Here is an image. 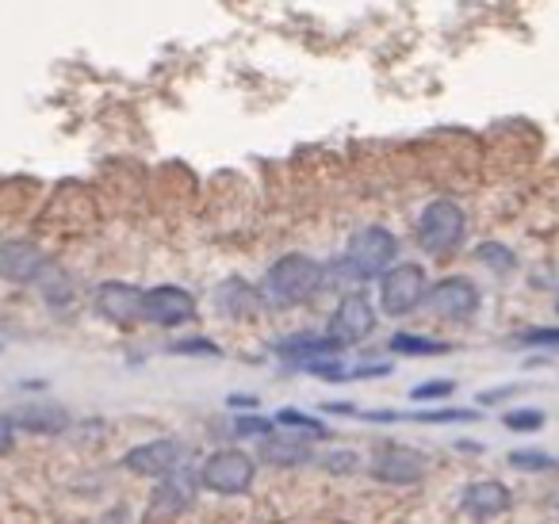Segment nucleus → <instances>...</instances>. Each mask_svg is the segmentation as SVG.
I'll return each instance as SVG.
<instances>
[{"mask_svg":"<svg viewBox=\"0 0 559 524\" xmlns=\"http://www.w3.org/2000/svg\"><path fill=\"white\" fill-rule=\"evenodd\" d=\"M322 287V264L307 253H288L280 257V261L269 264L261 279V302L272 310H292L299 302H307L314 291Z\"/></svg>","mask_w":559,"mask_h":524,"instance_id":"obj_1","label":"nucleus"},{"mask_svg":"<svg viewBox=\"0 0 559 524\" xmlns=\"http://www.w3.org/2000/svg\"><path fill=\"white\" fill-rule=\"evenodd\" d=\"M464 234H467V215H464V207L452 203V200L426 203L421 215H418V223H414V238H418V246L433 257L456 253L460 241H464Z\"/></svg>","mask_w":559,"mask_h":524,"instance_id":"obj_2","label":"nucleus"},{"mask_svg":"<svg viewBox=\"0 0 559 524\" xmlns=\"http://www.w3.org/2000/svg\"><path fill=\"white\" fill-rule=\"evenodd\" d=\"M399 257V241L388 226H365L349 238L345 246V269L353 272L357 279H372L383 276L388 269H395Z\"/></svg>","mask_w":559,"mask_h":524,"instance_id":"obj_3","label":"nucleus"},{"mask_svg":"<svg viewBox=\"0 0 559 524\" xmlns=\"http://www.w3.org/2000/svg\"><path fill=\"white\" fill-rule=\"evenodd\" d=\"M429 276L421 264H395L380 276V307L391 318H406L426 302Z\"/></svg>","mask_w":559,"mask_h":524,"instance_id":"obj_4","label":"nucleus"},{"mask_svg":"<svg viewBox=\"0 0 559 524\" xmlns=\"http://www.w3.org/2000/svg\"><path fill=\"white\" fill-rule=\"evenodd\" d=\"M253 475H257L253 455L238 452V448H223V452H215L207 463H203L200 483L207 486V490L234 498V493H246L249 486H253Z\"/></svg>","mask_w":559,"mask_h":524,"instance_id":"obj_5","label":"nucleus"},{"mask_svg":"<svg viewBox=\"0 0 559 524\" xmlns=\"http://www.w3.org/2000/svg\"><path fill=\"white\" fill-rule=\"evenodd\" d=\"M426 307L433 310L437 318H444V322H467V318H475V310H479V287L464 276H449L429 287Z\"/></svg>","mask_w":559,"mask_h":524,"instance_id":"obj_6","label":"nucleus"},{"mask_svg":"<svg viewBox=\"0 0 559 524\" xmlns=\"http://www.w3.org/2000/svg\"><path fill=\"white\" fill-rule=\"evenodd\" d=\"M372 330H376L372 302H368L365 295H345V299L337 302L334 318H330L326 337L337 341L342 348H349V345H360L365 337H372Z\"/></svg>","mask_w":559,"mask_h":524,"instance_id":"obj_7","label":"nucleus"},{"mask_svg":"<svg viewBox=\"0 0 559 524\" xmlns=\"http://www.w3.org/2000/svg\"><path fill=\"white\" fill-rule=\"evenodd\" d=\"M192 314H195V299H192V291H185V287L162 284V287L142 291V318H146V322L173 330V325H185Z\"/></svg>","mask_w":559,"mask_h":524,"instance_id":"obj_8","label":"nucleus"},{"mask_svg":"<svg viewBox=\"0 0 559 524\" xmlns=\"http://www.w3.org/2000/svg\"><path fill=\"white\" fill-rule=\"evenodd\" d=\"M185 455L188 448L173 437H162V440H150V444H139L123 455V467H131L134 475H150V478H165L173 471L185 467Z\"/></svg>","mask_w":559,"mask_h":524,"instance_id":"obj_9","label":"nucleus"},{"mask_svg":"<svg viewBox=\"0 0 559 524\" xmlns=\"http://www.w3.org/2000/svg\"><path fill=\"white\" fill-rule=\"evenodd\" d=\"M47 272V257L35 241L24 238H12V241H0V279H9V284H32Z\"/></svg>","mask_w":559,"mask_h":524,"instance_id":"obj_10","label":"nucleus"},{"mask_svg":"<svg viewBox=\"0 0 559 524\" xmlns=\"http://www.w3.org/2000/svg\"><path fill=\"white\" fill-rule=\"evenodd\" d=\"M426 455L414 452V448H383L372 460V478H380L388 486H414L426 478Z\"/></svg>","mask_w":559,"mask_h":524,"instance_id":"obj_11","label":"nucleus"},{"mask_svg":"<svg viewBox=\"0 0 559 524\" xmlns=\"http://www.w3.org/2000/svg\"><path fill=\"white\" fill-rule=\"evenodd\" d=\"M96 310H100L108 322L131 325L142 318V291L123 279H108V284L96 287Z\"/></svg>","mask_w":559,"mask_h":524,"instance_id":"obj_12","label":"nucleus"},{"mask_svg":"<svg viewBox=\"0 0 559 524\" xmlns=\"http://www.w3.org/2000/svg\"><path fill=\"white\" fill-rule=\"evenodd\" d=\"M460 505H464V513L479 516V521H490V516H502L506 509L513 505V493H510V486L487 478V483L467 486V490L460 493Z\"/></svg>","mask_w":559,"mask_h":524,"instance_id":"obj_13","label":"nucleus"},{"mask_svg":"<svg viewBox=\"0 0 559 524\" xmlns=\"http://www.w3.org/2000/svg\"><path fill=\"white\" fill-rule=\"evenodd\" d=\"M276 353L296 364V368H307V364H314V360H334V356L342 353V345L330 341L326 333H296V337H288V341H276Z\"/></svg>","mask_w":559,"mask_h":524,"instance_id":"obj_14","label":"nucleus"},{"mask_svg":"<svg viewBox=\"0 0 559 524\" xmlns=\"http://www.w3.org/2000/svg\"><path fill=\"white\" fill-rule=\"evenodd\" d=\"M215 307L223 310L226 318H253L257 307H261V291L241 284V279H226L215 291Z\"/></svg>","mask_w":559,"mask_h":524,"instance_id":"obj_15","label":"nucleus"},{"mask_svg":"<svg viewBox=\"0 0 559 524\" xmlns=\"http://www.w3.org/2000/svg\"><path fill=\"white\" fill-rule=\"evenodd\" d=\"M192 493H195V478H192V471H173V475H165L162 478V486H157V493H154V513H180V509L192 501Z\"/></svg>","mask_w":559,"mask_h":524,"instance_id":"obj_16","label":"nucleus"},{"mask_svg":"<svg viewBox=\"0 0 559 524\" xmlns=\"http://www.w3.org/2000/svg\"><path fill=\"white\" fill-rule=\"evenodd\" d=\"M12 421L32 432H62L66 425H70V414H66L62 406H55V402H27V406L16 409Z\"/></svg>","mask_w":559,"mask_h":524,"instance_id":"obj_17","label":"nucleus"},{"mask_svg":"<svg viewBox=\"0 0 559 524\" xmlns=\"http://www.w3.org/2000/svg\"><path fill=\"white\" fill-rule=\"evenodd\" d=\"M261 455L269 463H307L314 455V448L307 444V437L299 432H280V437H264L261 440Z\"/></svg>","mask_w":559,"mask_h":524,"instance_id":"obj_18","label":"nucleus"},{"mask_svg":"<svg viewBox=\"0 0 559 524\" xmlns=\"http://www.w3.org/2000/svg\"><path fill=\"white\" fill-rule=\"evenodd\" d=\"M391 353L441 356V353H449V345H444V341H433V337H418V333H395V337H391Z\"/></svg>","mask_w":559,"mask_h":524,"instance_id":"obj_19","label":"nucleus"},{"mask_svg":"<svg viewBox=\"0 0 559 524\" xmlns=\"http://www.w3.org/2000/svg\"><path fill=\"white\" fill-rule=\"evenodd\" d=\"M35 284L43 287V295H47L55 307H62V302H70L73 299V287H70V276H62V272L55 269V264H47V272H43Z\"/></svg>","mask_w":559,"mask_h":524,"instance_id":"obj_20","label":"nucleus"},{"mask_svg":"<svg viewBox=\"0 0 559 524\" xmlns=\"http://www.w3.org/2000/svg\"><path fill=\"white\" fill-rule=\"evenodd\" d=\"M276 425H284V432H299V437H326V425L319 421V417H307L299 414V409H280L276 414Z\"/></svg>","mask_w":559,"mask_h":524,"instance_id":"obj_21","label":"nucleus"},{"mask_svg":"<svg viewBox=\"0 0 559 524\" xmlns=\"http://www.w3.org/2000/svg\"><path fill=\"white\" fill-rule=\"evenodd\" d=\"M479 261L490 264V269H498V272H510L513 264H518V261H513L510 249L498 246V241H483V246H479Z\"/></svg>","mask_w":559,"mask_h":524,"instance_id":"obj_22","label":"nucleus"},{"mask_svg":"<svg viewBox=\"0 0 559 524\" xmlns=\"http://www.w3.org/2000/svg\"><path fill=\"white\" fill-rule=\"evenodd\" d=\"M540 425H544L540 409H513V414H506V429L510 432H536Z\"/></svg>","mask_w":559,"mask_h":524,"instance_id":"obj_23","label":"nucleus"},{"mask_svg":"<svg viewBox=\"0 0 559 524\" xmlns=\"http://www.w3.org/2000/svg\"><path fill=\"white\" fill-rule=\"evenodd\" d=\"M456 391V383L452 379H433V383H418L411 391L414 402H433V398H449V394Z\"/></svg>","mask_w":559,"mask_h":524,"instance_id":"obj_24","label":"nucleus"},{"mask_svg":"<svg viewBox=\"0 0 559 524\" xmlns=\"http://www.w3.org/2000/svg\"><path fill=\"white\" fill-rule=\"evenodd\" d=\"M510 463L518 471H551L556 467V460H551V455H544V452H510Z\"/></svg>","mask_w":559,"mask_h":524,"instance_id":"obj_25","label":"nucleus"},{"mask_svg":"<svg viewBox=\"0 0 559 524\" xmlns=\"http://www.w3.org/2000/svg\"><path fill=\"white\" fill-rule=\"evenodd\" d=\"M513 341L525 348H559V330H525Z\"/></svg>","mask_w":559,"mask_h":524,"instance_id":"obj_26","label":"nucleus"},{"mask_svg":"<svg viewBox=\"0 0 559 524\" xmlns=\"http://www.w3.org/2000/svg\"><path fill=\"white\" fill-rule=\"evenodd\" d=\"M234 432H238V437H269L272 432V421L269 417H238V421H234Z\"/></svg>","mask_w":559,"mask_h":524,"instance_id":"obj_27","label":"nucleus"},{"mask_svg":"<svg viewBox=\"0 0 559 524\" xmlns=\"http://www.w3.org/2000/svg\"><path fill=\"white\" fill-rule=\"evenodd\" d=\"M472 417L475 409H429V414H421V421L441 425V421H472Z\"/></svg>","mask_w":559,"mask_h":524,"instance_id":"obj_28","label":"nucleus"},{"mask_svg":"<svg viewBox=\"0 0 559 524\" xmlns=\"http://www.w3.org/2000/svg\"><path fill=\"white\" fill-rule=\"evenodd\" d=\"M12 444H16V421L0 414V455L12 452Z\"/></svg>","mask_w":559,"mask_h":524,"instance_id":"obj_29","label":"nucleus"},{"mask_svg":"<svg viewBox=\"0 0 559 524\" xmlns=\"http://www.w3.org/2000/svg\"><path fill=\"white\" fill-rule=\"evenodd\" d=\"M173 353H207V356H215L218 348L207 345V341H177V345H173Z\"/></svg>","mask_w":559,"mask_h":524,"instance_id":"obj_30","label":"nucleus"},{"mask_svg":"<svg viewBox=\"0 0 559 524\" xmlns=\"http://www.w3.org/2000/svg\"><path fill=\"white\" fill-rule=\"evenodd\" d=\"M330 471H353L357 467V460H353V452H334V460H326Z\"/></svg>","mask_w":559,"mask_h":524,"instance_id":"obj_31","label":"nucleus"},{"mask_svg":"<svg viewBox=\"0 0 559 524\" xmlns=\"http://www.w3.org/2000/svg\"><path fill=\"white\" fill-rule=\"evenodd\" d=\"M556 307H559V302H556Z\"/></svg>","mask_w":559,"mask_h":524,"instance_id":"obj_32","label":"nucleus"}]
</instances>
